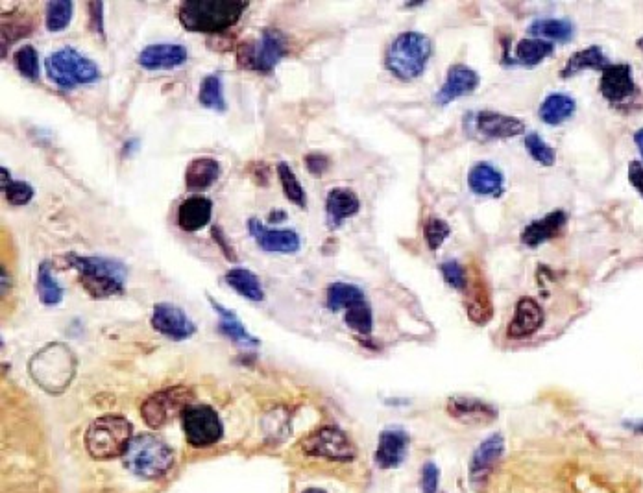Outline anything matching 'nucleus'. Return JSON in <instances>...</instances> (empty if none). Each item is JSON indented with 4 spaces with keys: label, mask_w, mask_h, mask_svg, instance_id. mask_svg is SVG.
Masks as SVG:
<instances>
[{
    "label": "nucleus",
    "mask_w": 643,
    "mask_h": 493,
    "mask_svg": "<svg viewBox=\"0 0 643 493\" xmlns=\"http://www.w3.org/2000/svg\"><path fill=\"white\" fill-rule=\"evenodd\" d=\"M503 451H505V440L501 434H492L490 438H486L485 442L477 447L472 458V466H470L472 482L477 484L485 481L490 471L498 464L499 458L503 457Z\"/></svg>",
    "instance_id": "obj_20"
},
{
    "label": "nucleus",
    "mask_w": 643,
    "mask_h": 493,
    "mask_svg": "<svg viewBox=\"0 0 643 493\" xmlns=\"http://www.w3.org/2000/svg\"><path fill=\"white\" fill-rule=\"evenodd\" d=\"M47 74L50 80L63 89H73L76 85L95 84L100 78V69L95 61L85 58L73 47L56 50L47 61Z\"/></svg>",
    "instance_id": "obj_7"
},
{
    "label": "nucleus",
    "mask_w": 643,
    "mask_h": 493,
    "mask_svg": "<svg viewBox=\"0 0 643 493\" xmlns=\"http://www.w3.org/2000/svg\"><path fill=\"white\" fill-rule=\"evenodd\" d=\"M213 217V204L206 196H191L178 209V224L183 231H200Z\"/></svg>",
    "instance_id": "obj_22"
},
{
    "label": "nucleus",
    "mask_w": 643,
    "mask_h": 493,
    "mask_svg": "<svg viewBox=\"0 0 643 493\" xmlns=\"http://www.w3.org/2000/svg\"><path fill=\"white\" fill-rule=\"evenodd\" d=\"M573 113H575V100L568 95H549L538 111L540 119L553 126L568 121Z\"/></svg>",
    "instance_id": "obj_30"
},
{
    "label": "nucleus",
    "mask_w": 643,
    "mask_h": 493,
    "mask_svg": "<svg viewBox=\"0 0 643 493\" xmlns=\"http://www.w3.org/2000/svg\"><path fill=\"white\" fill-rule=\"evenodd\" d=\"M448 412L455 420L462 421L466 425H486L498 418V410L475 397H451Z\"/></svg>",
    "instance_id": "obj_17"
},
{
    "label": "nucleus",
    "mask_w": 643,
    "mask_h": 493,
    "mask_svg": "<svg viewBox=\"0 0 643 493\" xmlns=\"http://www.w3.org/2000/svg\"><path fill=\"white\" fill-rule=\"evenodd\" d=\"M424 233L429 248L435 252L448 239L451 229H449L448 222H444L442 218L433 217L425 222Z\"/></svg>",
    "instance_id": "obj_42"
},
{
    "label": "nucleus",
    "mask_w": 643,
    "mask_h": 493,
    "mask_svg": "<svg viewBox=\"0 0 643 493\" xmlns=\"http://www.w3.org/2000/svg\"><path fill=\"white\" fill-rule=\"evenodd\" d=\"M433 52L431 39L420 32H403L390 43L385 63L390 73L400 80H414L422 73L429 63Z\"/></svg>",
    "instance_id": "obj_3"
},
{
    "label": "nucleus",
    "mask_w": 643,
    "mask_h": 493,
    "mask_svg": "<svg viewBox=\"0 0 643 493\" xmlns=\"http://www.w3.org/2000/svg\"><path fill=\"white\" fill-rule=\"evenodd\" d=\"M74 4L71 0H52L47 4L45 12V25L50 32H60L67 28L73 19Z\"/></svg>",
    "instance_id": "obj_37"
},
{
    "label": "nucleus",
    "mask_w": 643,
    "mask_h": 493,
    "mask_svg": "<svg viewBox=\"0 0 643 493\" xmlns=\"http://www.w3.org/2000/svg\"><path fill=\"white\" fill-rule=\"evenodd\" d=\"M289 52V41L280 30L265 28L257 41H244L237 49V58L244 69L272 73Z\"/></svg>",
    "instance_id": "obj_8"
},
{
    "label": "nucleus",
    "mask_w": 643,
    "mask_h": 493,
    "mask_svg": "<svg viewBox=\"0 0 643 493\" xmlns=\"http://www.w3.org/2000/svg\"><path fill=\"white\" fill-rule=\"evenodd\" d=\"M359 207L361 202L352 189H344V187L333 189L326 200L329 228H339L346 218L359 213Z\"/></svg>",
    "instance_id": "obj_23"
},
{
    "label": "nucleus",
    "mask_w": 643,
    "mask_h": 493,
    "mask_svg": "<svg viewBox=\"0 0 643 493\" xmlns=\"http://www.w3.org/2000/svg\"><path fill=\"white\" fill-rule=\"evenodd\" d=\"M248 229L257 246L267 253L289 255V253L298 252L302 246L300 235L292 229H270L265 224H261V220L257 218H252L248 222Z\"/></svg>",
    "instance_id": "obj_13"
},
{
    "label": "nucleus",
    "mask_w": 643,
    "mask_h": 493,
    "mask_svg": "<svg viewBox=\"0 0 643 493\" xmlns=\"http://www.w3.org/2000/svg\"><path fill=\"white\" fill-rule=\"evenodd\" d=\"M466 309L468 316L475 324L483 325L492 318V303L486 292V285L483 279H479L472 287V292L466 298Z\"/></svg>",
    "instance_id": "obj_33"
},
{
    "label": "nucleus",
    "mask_w": 643,
    "mask_h": 493,
    "mask_svg": "<svg viewBox=\"0 0 643 493\" xmlns=\"http://www.w3.org/2000/svg\"><path fill=\"white\" fill-rule=\"evenodd\" d=\"M601 93L610 104H623L636 93L629 65H608L601 76Z\"/></svg>",
    "instance_id": "obj_16"
},
{
    "label": "nucleus",
    "mask_w": 643,
    "mask_h": 493,
    "mask_svg": "<svg viewBox=\"0 0 643 493\" xmlns=\"http://www.w3.org/2000/svg\"><path fill=\"white\" fill-rule=\"evenodd\" d=\"M525 146H527V152L531 154L534 161H538L540 165L551 167L555 163V150L547 145L546 141L538 133H529L525 137Z\"/></svg>",
    "instance_id": "obj_41"
},
{
    "label": "nucleus",
    "mask_w": 643,
    "mask_h": 493,
    "mask_svg": "<svg viewBox=\"0 0 643 493\" xmlns=\"http://www.w3.org/2000/svg\"><path fill=\"white\" fill-rule=\"evenodd\" d=\"M468 185L479 196H499L503 193V174L490 163H477L470 170Z\"/></svg>",
    "instance_id": "obj_27"
},
{
    "label": "nucleus",
    "mask_w": 643,
    "mask_h": 493,
    "mask_svg": "<svg viewBox=\"0 0 643 493\" xmlns=\"http://www.w3.org/2000/svg\"><path fill=\"white\" fill-rule=\"evenodd\" d=\"M2 294H8V272L2 268Z\"/></svg>",
    "instance_id": "obj_51"
},
{
    "label": "nucleus",
    "mask_w": 643,
    "mask_h": 493,
    "mask_svg": "<svg viewBox=\"0 0 643 493\" xmlns=\"http://www.w3.org/2000/svg\"><path fill=\"white\" fill-rule=\"evenodd\" d=\"M183 433L193 447L217 444L222 436L219 414L207 405H189L182 412Z\"/></svg>",
    "instance_id": "obj_9"
},
{
    "label": "nucleus",
    "mask_w": 643,
    "mask_h": 493,
    "mask_svg": "<svg viewBox=\"0 0 643 493\" xmlns=\"http://www.w3.org/2000/svg\"><path fill=\"white\" fill-rule=\"evenodd\" d=\"M191 399H193V392L189 388L174 386V388L161 390L158 394L148 397L141 407V412H143L146 423L152 429H159L174 414L187 409L191 405Z\"/></svg>",
    "instance_id": "obj_10"
},
{
    "label": "nucleus",
    "mask_w": 643,
    "mask_h": 493,
    "mask_svg": "<svg viewBox=\"0 0 643 493\" xmlns=\"http://www.w3.org/2000/svg\"><path fill=\"white\" fill-rule=\"evenodd\" d=\"M189 60V52L178 43H156L139 52L137 63L146 71H169L182 67Z\"/></svg>",
    "instance_id": "obj_14"
},
{
    "label": "nucleus",
    "mask_w": 643,
    "mask_h": 493,
    "mask_svg": "<svg viewBox=\"0 0 643 493\" xmlns=\"http://www.w3.org/2000/svg\"><path fill=\"white\" fill-rule=\"evenodd\" d=\"M213 239H215V242L219 244L220 248H222V252H224V255L230 259V261H237V257H235V253H233V248H231L230 244H228V241H226V235L222 233V229L217 226V228H213Z\"/></svg>",
    "instance_id": "obj_49"
},
{
    "label": "nucleus",
    "mask_w": 643,
    "mask_h": 493,
    "mask_svg": "<svg viewBox=\"0 0 643 493\" xmlns=\"http://www.w3.org/2000/svg\"><path fill=\"white\" fill-rule=\"evenodd\" d=\"M564 224H566V213H562V211H553L547 217L534 220L527 228L523 229V244L540 246L542 242L551 241L559 235Z\"/></svg>",
    "instance_id": "obj_24"
},
{
    "label": "nucleus",
    "mask_w": 643,
    "mask_h": 493,
    "mask_svg": "<svg viewBox=\"0 0 643 493\" xmlns=\"http://www.w3.org/2000/svg\"><path fill=\"white\" fill-rule=\"evenodd\" d=\"M224 279H226V283L230 285L231 289L239 292L246 300L263 301V298H265V290L261 285V279L255 276L254 272L246 270V268H231Z\"/></svg>",
    "instance_id": "obj_28"
},
{
    "label": "nucleus",
    "mask_w": 643,
    "mask_h": 493,
    "mask_svg": "<svg viewBox=\"0 0 643 493\" xmlns=\"http://www.w3.org/2000/svg\"><path fill=\"white\" fill-rule=\"evenodd\" d=\"M124 466L141 479H159L174 466V453L158 436L139 434L124 453Z\"/></svg>",
    "instance_id": "obj_5"
},
{
    "label": "nucleus",
    "mask_w": 643,
    "mask_h": 493,
    "mask_svg": "<svg viewBox=\"0 0 643 493\" xmlns=\"http://www.w3.org/2000/svg\"><path fill=\"white\" fill-rule=\"evenodd\" d=\"M346 324L350 325L353 331H357L359 335H370V333H372V325H374L370 305H368L366 301H361V303L350 307V309L346 311Z\"/></svg>",
    "instance_id": "obj_39"
},
{
    "label": "nucleus",
    "mask_w": 643,
    "mask_h": 493,
    "mask_svg": "<svg viewBox=\"0 0 643 493\" xmlns=\"http://www.w3.org/2000/svg\"><path fill=\"white\" fill-rule=\"evenodd\" d=\"M542 324H544L542 307L531 298H523L516 305V313L509 324V337H531L542 327Z\"/></svg>",
    "instance_id": "obj_21"
},
{
    "label": "nucleus",
    "mask_w": 643,
    "mask_h": 493,
    "mask_svg": "<svg viewBox=\"0 0 643 493\" xmlns=\"http://www.w3.org/2000/svg\"><path fill=\"white\" fill-rule=\"evenodd\" d=\"M67 261L78 272L80 285L93 298L104 300L124 292L128 270L121 261H115L110 257H82V255H69Z\"/></svg>",
    "instance_id": "obj_2"
},
{
    "label": "nucleus",
    "mask_w": 643,
    "mask_h": 493,
    "mask_svg": "<svg viewBox=\"0 0 643 493\" xmlns=\"http://www.w3.org/2000/svg\"><path fill=\"white\" fill-rule=\"evenodd\" d=\"M37 294L39 300L49 307H54L63 300V287L52 274V266L49 263H41L37 268Z\"/></svg>",
    "instance_id": "obj_34"
},
{
    "label": "nucleus",
    "mask_w": 643,
    "mask_h": 493,
    "mask_svg": "<svg viewBox=\"0 0 643 493\" xmlns=\"http://www.w3.org/2000/svg\"><path fill=\"white\" fill-rule=\"evenodd\" d=\"M475 130L488 139H509L525 132V124L516 117L481 111L475 115Z\"/></svg>",
    "instance_id": "obj_18"
},
{
    "label": "nucleus",
    "mask_w": 643,
    "mask_h": 493,
    "mask_svg": "<svg viewBox=\"0 0 643 493\" xmlns=\"http://www.w3.org/2000/svg\"><path fill=\"white\" fill-rule=\"evenodd\" d=\"M477 85H479V74L475 73L474 69L466 65H453L448 71L446 82L435 95V102L440 106H446L457 98L474 93Z\"/></svg>",
    "instance_id": "obj_15"
},
{
    "label": "nucleus",
    "mask_w": 643,
    "mask_h": 493,
    "mask_svg": "<svg viewBox=\"0 0 643 493\" xmlns=\"http://www.w3.org/2000/svg\"><path fill=\"white\" fill-rule=\"evenodd\" d=\"M636 431H640V433H643V425H638V427H636Z\"/></svg>",
    "instance_id": "obj_53"
},
{
    "label": "nucleus",
    "mask_w": 643,
    "mask_h": 493,
    "mask_svg": "<svg viewBox=\"0 0 643 493\" xmlns=\"http://www.w3.org/2000/svg\"><path fill=\"white\" fill-rule=\"evenodd\" d=\"M74 368V353L61 342L45 346L30 361L32 377L36 379L37 385L49 392L65 390L73 381Z\"/></svg>",
    "instance_id": "obj_6"
},
{
    "label": "nucleus",
    "mask_w": 643,
    "mask_h": 493,
    "mask_svg": "<svg viewBox=\"0 0 643 493\" xmlns=\"http://www.w3.org/2000/svg\"><path fill=\"white\" fill-rule=\"evenodd\" d=\"M4 189L6 200L12 205H25L34 198V189L26 181H10Z\"/></svg>",
    "instance_id": "obj_43"
},
{
    "label": "nucleus",
    "mask_w": 643,
    "mask_h": 493,
    "mask_svg": "<svg viewBox=\"0 0 643 493\" xmlns=\"http://www.w3.org/2000/svg\"><path fill=\"white\" fill-rule=\"evenodd\" d=\"M132 433L134 427L126 418L117 414H106L89 425L85 434V445L89 455L97 460H110L121 455L124 457L128 445L134 440Z\"/></svg>",
    "instance_id": "obj_4"
},
{
    "label": "nucleus",
    "mask_w": 643,
    "mask_h": 493,
    "mask_svg": "<svg viewBox=\"0 0 643 493\" xmlns=\"http://www.w3.org/2000/svg\"><path fill=\"white\" fill-rule=\"evenodd\" d=\"M529 32L534 39H544V41H560L566 43L573 37V25L566 19H538L533 25L529 26Z\"/></svg>",
    "instance_id": "obj_32"
},
{
    "label": "nucleus",
    "mask_w": 643,
    "mask_h": 493,
    "mask_svg": "<svg viewBox=\"0 0 643 493\" xmlns=\"http://www.w3.org/2000/svg\"><path fill=\"white\" fill-rule=\"evenodd\" d=\"M302 449L309 457L328 458L337 462H350L355 458V447L350 438L337 427H322L309 434L302 442Z\"/></svg>",
    "instance_id": "obj_11"
},
{
    "label": "nucleus",
    "mask_w": 643,
    "mask_h": 493,
    "mask_svg": "<svg viewBox=\"0 0 643 493\" xmlns=\"http://www.w3.org/2000/svg\"><path fill=\"white\" fill-rule=\"evenodd\" d=\"M364 300V292L355 287V285H350V283H331L328 287V294H326V303H328L329 309L333 313L337 311H342V309H350L353 305L361 303Z\"/></svg>",
    "instance_id": "obj_31"
},
{
    "label": "nucleus",
    "mask_w": 643,
    "mask_h": 493,
    "mask_svg": "<svg viewBox=\"0 0 643 493\" xmlns=\"http://www.w3.org/2000/svg\"><path fill=\"white\" fill-rule=\"evenodd\" d=\"M440 272H442V276L453 289L464 290L468 287V276H466V270H464V266L461 263L446 261V263L440 265Z\"/></svg>",
    "instance_id": "obj_44"
},
{
    "label": "nucleus",
    "mask_w": 643,
    "mask_h": 493,
    "mask_svg": "<svg viewBox=\"0 0 643 493\" xmlns=\"http://www.w3.org/2000/svg\"><path fill=\"white\" fill-rule=\"evenodd\" d=\"M89 26L93 34L104 36V4L102 2H89Z\"/></svg>",
    "instance_id": "obj_45"
},
{
    "label": "nucleus",
    "mask_w": 643,
    "mask_h": 493,
    "mask_svg": "<svg viewBox=\"0 0 643 493\" xmlns=\"http://www.w3.org/2000/svg\"><path fill=\"white\" fill-rule=\"evenodd\" d=\"M305 167L311 174L320 176V174H324L328 170L329 159L326 156H322V154H309V156L305 157Z\"/></svg>",
    "instance_id": "obj_47"
},
{
    "label": "nucleus",
    "mask_w": 643,
    "mask_h": 493,
    "mask_svg": "<svg viewBox=\"0 0 643 493\" xmlns=\"http://www.w3.org/2000/svg\"><path fill=\"white\" fill-rule=\"evenodd\" d=\"M278 176H280L281 187H283L285 196L291 200L292 204L304 209L305 205H307V198H305L304 187L296 178L294 170L287 163H280L278 165Z\"/></svg>",
    "instance_id": "obj_38"
},
{
    "label": "nucleus",
    "mask_w": 643,
    "mask_h": 493,
    "mask_svg": "<svg viewBox=\"0 0 643 493\" xmlns=\"http://www.w3.org/2000/svg\"><path fill=\"white\" fill-rule=\"evenodd\" d=\"M246 8L244 0H185L178 17L189 32L219 34L237 25Z\"/></svg>",
    "instance_id": "obj_1"
},
{
    "label": "nucleus",
    "mask_w": 643,
    "mask_h": 493,
    "mask_svg": "<svg viewBox=\"0 0 643 493\" xmlns=\"http://www.w3.org/2000/svg\"><path fill=\"white\" fill-rule=\"evenodd\" d=\"M422 492L437 493L438 490V468L433 462H427L422 469Z\"/></svg>",
    "instance_id": "obj_46"
},
{
    "label": "nucleus",
    "mask_w": 643,
    "mask_h": 493,
    "mask_svg": "<svg viewBox=\"0 0 643 493\" xmlns=\"http://www.w3.org/2000/svg\"><path fill=\"white\" fill-rule=\"evenodd\" d=\"M608 65L610 63H608L607 56L603 54V50L599 49V47H590V49L575 52L560 74L564 78H570L573 74H579L581 71H586V69L605 71Z\"/></svg>",
    "instance_id": "obj_29"
},
{
    "label": "nucleus",
    "mask_w": 643,
    "mask_h": 493,
    "mask_svg": "<svg viewBox=\"0 0 643 493\" xmlns=\"http://www.w3.org/2000/svg\"><path fill=\"white\" fill-rule=\"evenodd\" d=\"M152 327L170 340H187L196 333L195 322L172 303H158L154 307Z\"/></svg>",
    "instance_id": "obj_12"
},
{
    "label": "nucleus",
    "mask_w": 643,
    "mask_h": 493,
    "mask_svg": "<svg viewBox=\"0 0 643 493\" xmlns=\"http://www.w3.org/2000/svg\"><path fill=\"white\" fill-rule=\"evenodd\" d=\"M629 180H631L632 187L643 196V165L642 163H631L629 167Z\"/></svg>",
    "instance_id": "obj_48"
},
{
    "label": "nucleus",
    "mask_w": 643,
    "mask_h": 493,
    "mask_svg": "<svg viewBox=\"0 0 643 493\" xmlns=\"http://www.w3.org/2000/svg\"><path fill=\"white\" fill-rule=\"evenodd\" d=\"M304 493H326V492H322V490H307V492H304Z\"/></svg>",
    "instance_id": "obj_52"
},
{
    "label": "nucleus",
    "mask_w": 643,
    "mask_h": 493,
    "mask_svg": "<svg viewBox=\"0 0 643 493\" xmlns=\"http://www.w3.org/2000/svg\"><path fill=\"white\" fill-rule=\"evenodd\" d=\"M198 100L200 104L207 109L213 111H226L228 104H226V97H224V85H222V78L217 74H209L200 85V93H198Z\"/></svg>",
    "instance_id": "obj_35"
},
{
    "label": "nucleus",
    "mask_w": 643,
    "mask_h": 493,
    "mask_svg": "<svg viewBox=\"0 0 643 493\" xmlns=\"http://www.w3.org/2000/svg\"><path fill=\"white\" fill-rule=\"evenodd\" d=\"M220 174V165L213 157H196L185 170V185L191 191H202L211 187Z\"/></svg>",
    "instance_id": "obj_26"
},
{
    "label": "nucleus",
    "mask_w": 643,
    "mask_h": 493,
    "mask_svg": "<svg viewBox=\"0 0 643 493\" xmlns=\"http://www.w3.org/2000/svg\"><path fill=\"white\" fill-rule=\"evenodd\" d=\"M634 141H636L638 150H640V154H642L643 157V130H640V132H636V135H634Z\"/></svg>",
    "instance_id": "obj_50"
},
{
    "label": "nucleus",
    "mask_w": 643,
    "mask_h": 493,
    "mask_svg": "<svg viewBox=\"0 0 643 493\" xmlns=\"http://www.w3.org/2000/svg\"><path fill=\"white\" fill-rule=\"evenodd\" d=\"M409 449V434L401 429H387L379 436L376 460L381 468H398Z\"/></svg>",
    "instance_id": "obj_19"
},
{
    "label": "nucleus",
    "mask_w": 643,
    "mask_h": 493,
    "mask_svg": "<svg viewBox=\"0 0 643 493\" xmlns=\"http://www.w3.org/2000/svg\"><path fill=\"white\" fill-rule=\"evenodd\" d=\"M553 45L544 39H522L516 47V58L523 65H538L551 56Z\"/></svg>",
    "instance_id": "obj_36"
},
{
    "label": "nucleus",
    "mask_w": 643,
    "mask_h": 493,
    "mask_svg": "<svg viewBox=\"0 0 643 493\" xmlns=\"http://www.w3.org/2000/svg\"><path fill=\"white\" fill-rule=\"evenodd\" d=\"M15 60V67L17 71L23 74L28 80H37L39 78V56H37L36 49L25 45L15 52L13 56Z\"/></svg>",
    "instance_id": "obj_40"
},
{
    "label": "nucleus",
    "mask_w": 643,
    "mask_h": 493,
    "mask_svg": "<svg viewBox=\"0 0 643 493\" xmlns=\"http://www.w3.org/2000/svg\"><path fill=\"white\" fill-rule=\"evenodd\" d=\"M209 303L215 309V313L219 314V331L224 337L230 338L235 344H241V346H259V340L248 333V329L244 327L237 314L226 309L224 305H220L219 301H215L213 298H209Z\"/></svg>",
    "instance_id": "obj_25"
}]
</instances>
